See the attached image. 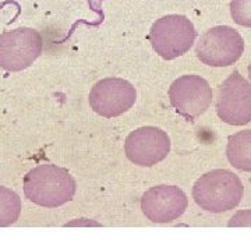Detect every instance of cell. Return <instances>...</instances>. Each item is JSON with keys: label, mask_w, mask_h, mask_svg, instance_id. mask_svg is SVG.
Instances as JSON below:
<instances>
[{"label": "cell", "mask_w": 251, "mask_h": 251, "mask_svg": "<svg viewBox=\"0 0 251 251\" xmlns=\"http://www.w3.org/2000/svg\"><path fill=\"white\" fill-rule=\"evenodd\" d=\"M125 152L134 165L150 168L169 155L171 138L158 127H141L126 138Z\"/></svg>", "instance_id": "ba28073f"}, {"label": "cell", "mask_w": 251, "mask_h": 251, "mask_svg": "<svg viewBox=\"0 0 251 251\" xmlns=\"http://www.w3.org/2000/svg\"><path fill=\"white\" fill-rule=\"evenodd\" d=\"M44 39L32 28L20 27L0 35V69L21 72L41 56Z\"/></svg>", "instance_id": "277c9868"}, {"label": "cell", "mask_w": 251, "mask_h": 251, "mask_svg": "<svg viewBox=\"0 0 251 251\" xmlns=\"http://www.w3.org/2000/svg\"><path fill=\"white\" fill-rule=\"evenodd\" d=\"M137 99L135 88L123 78L98 81L90 92L91 108L103 117H117L126 113Z\"/></svg>", "instance_id": "9c48e42d"}, {"label": "cell", "mask_w": 251, "mask_h": 251, "mask_svg": "<svg viewBox=\"0 0 251 251\" xmlns=\"http://www.w3.org/2000/svg\"><path fill=\"white\" fill-rule=\"evenodd\" d=\"M249 77H250V80H251V63H250V66H249Z\"/></svg>", "instance_id": "9a60e30c"}, {"label": "cell", "mask_w": 251, "mask_h": 251, "mask_svg": "<svg viewBox=\"0 0 251 251\" xmlns=\"http://www.w3.org/2000/svg\"><path fill=\"white\" fill-rule=\"evenodd\" d=\"M226 155L230 165L243 172H251V130H243L229 137Z\"/></svg>", "instance_id": "8fae6325"}, {"label": "cell", "mask_w": 251, "mask_h": 251, "mask_svg": "<svg viewBox=\"0 0 251 251\" xmlns=\"http://www.w3.org/2000/svg\"><path fill=\"white\" fill-rule=\"evenodd\" d=\"M24 194L36 205L56 208L72 201L75 181L64 168L39 165L24 176Z\"/></svg>", "instance_id": "6da1fadb"}, {"label": "cell", "mask_w": 251, "mask_h": 251, "mask_svg": "<svg viewBox=\"0 0 251 251\" xmlns=\"http://www.w3.org/2000/svg\"><path fill=\"white\" fill-rule=\"evenodd\" d=\"M197 38L193 23L184 16L169 14L156 20L150 31L153 50L165 60H173L190 50Z\"/></svg>", "instance_id": "3957f363"}, {"label": "cell", "mask_w": 251, "mask_h": 251, "mask_svg": "<svg viewBox=\"0 0 251 251\" xmlns=\"http://www.w3.org/2000/svg\"><path fill=\"white\" fill-rule=\"evenodd\" d=\"M186 194L176 186H156L144 193L141 211L151 222L169 224L176 221L187 209Z\"/></svg>", "instance_id": "30bf717a"}, {"label": "cell", "mask_w": 251, "mask_h": 251, "mask_svg": "<svg viewBox=\"0 0 251 251\" xmlns=\"http://www.w3.org/2000/svg\"><path fill=\"white\" fill-rule=\"evenodd\" d=\"M244 41L242 35L229 25H218L208 29L196 46L197 57L208 66L226 67L242 57Z\"/></svg>", "instance_id": "5b68a950"}, {"label": "cell", "mask_w": 251, "mask_h": 251, "mask_svg": "<svg viewBox=\"0 0 251 251\" xmlns=\"http://www.w3.org/2000/svg\"><path fill=\"white\" fill-rule=\"evenodd\" d=\"M244 187L233 172L215 169L205 173L196 181L193 198L201 209L221 214L234 209L240 204Z\"/></svg>", "instance_id": "7a4b0ae2"}, {"label": "cell", "mask_w": 251, "mask_h": 251, "mask_svg": "<svg viewBox=\"0 0 251 251\" xmlns=\"http://www.w3.org/2000/svg\"><path fill=\"white\" fill-rule=\"evenodd\" d=\"M230 14L236 24L251 28V0H232Z\"/></svg>", "instance_id": "4fadbf2b"}, {"label": "cell", "mask_w": 251, "mask_h": 251, "mask_svg": "<svg viewBox=\"0 0 251 251\" xmlns=\"http://www.w3.org/2000/svg\"><path fill=\"white\" fill-rule=\"evenodd\" d=\"M169 99L179 115L187 120H194L209 108L212 102V88L202 77L188 74L173 81L169 88Z\"/></svg>", "instance_id": "52a82bcc"}, {"label": "cell", "mask_w": 251, "mask_h": 251, "mask_svg": "<svg viewBox=\"0 0 251 251\" xmlns=\"http://www.w3.org/2000/svg\"><path fill=\"white\" fill-rule=\"evenodd\" d=\"M21 215V200L17 193L0 186V227L16 224Z\"/></svg>", "instance_id": "7c38bea8"}, {"label": "cell", "mask_w": 251, "mask_h": 251, "mask_svg": "<svg viewBox=\"0 0 251 251\" xmlns=\"http://www.w3.org/2000/svg\"><path fill=\"white\" fill-rule=\"evenodd\" d=\"M216 113L226 125L246 126L251 122V84L237 70L218 88Z\"/></svg>", "instance_id": "8992f818"}, {"label": "cell", "mask_w": 251, "mask_h": 251, "mask_svg": "<svg viewBox=\"0 0 251 251\" xmlns=\"http://www.w3.org/2000/svg\"><path fill=\"white\" fill-rule=\"evenodd\" d=\"M227 225L230 227H246V226H251V209L239 211L236 215L230 218V221H229Z\"/></svg>", "instance_id": "5bb4252c"}]
</instances>
